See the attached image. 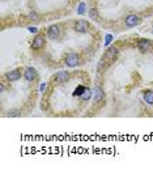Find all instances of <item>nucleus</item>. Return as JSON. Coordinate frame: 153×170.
I'll list each match as a JSON object with an SVG mask.
<instances>
[{
	"instance_id": "nucleus-1",
	"label": "nucleus",
	"mask_w": 153,
	"mask_h": 170,
	"mask_svg": "<svg viewBox=\"0 0 153 170\" xmlns=\"http://www.w3.org/2000/svg\"><path fill=\"white\" fill-rule=\"evenodd\" d=\"M69 77H71V75L68 74L67 71H59V72H56L53 76V82L55 85L64 84V82H67L69 80Z\"/></svg>"
},
{
	"instance_id": "nucleus-2",
	"label": "nucleus",
	"mask_w": 153,
	"mask_h": 170,
	"mask_svg": "<svg viewBox=\"0 0 153 170\" xmlns=\"http://www.w3.org/2000/svg\"><path fill=\"white\" fill-rule=\"evenodd\" d=\"M64 63H65L67 67H71V68L77 67V65L80 64V58H79V55H77L76 53H69L64 58Z\"/></svg>"
},
{
	"instance_id": "nucleus-3",
	"label": "nucleus",
	"mask_w": 153,
	"mask_h": 170,
	"mask_svg": "<svg viewBox=\"0 0 153 170\" xmlns=\"http://www.w3.org/2000/svg\"><path fill=\"white\" fill-rule=\"evenodd\" d=\"M62 33V28L59 26V25H51V26L47 28V37L50 39H56L59 38V35Z\"/></svg>"
},
{
	"instance_id": "nucleus-4",
	"label": "nucleus",
	"mask_w": 153,
	"mask_h": 170,
	"mask_svg": "<svg viewBox=\"0 0 153 170\" xmlns=\"http://www.w3.org/2000/svg\"><path fill=\"white\" fill-rule=\"evenodd\" d=\"M73 29L77 33H86L89 29V24L85 20H77L73 25Z\"/></svg>"
},
{
	"instance_id": "nucleus-5",
	"label": "nucleus",
	"mask_w": 153,
	"mask_h": 170,
	"mask_svg": "<svg viewBox=\"0 0 153 170\" xmlns=\"http://www.w3.org/2000/svg\"><path fill=\"white\" fill-rule=\"evenodd\" d=\"M44 46V37L42 34L35 35L34 39L32 41V49L33 50H41Z\"/></svg>"
},
{
	"instance_id": "nucleus-6",
	"label": "nucleus",
	"mask_w": 153,
	"mask_h": 170,
	"mask_svg": "<svg viewBox=\"0 0 153 170\" xmlns=\"http://www.w3.org/2000/svg\"><path fill=\"white\" fill-rule=\"evenodd\" d=\"M136 47H137L139 51H141V53H147V51H149L150 47H152V41H149V39H139L137 43H136Z\"/></svg>"
},
{
	"instance_id": "nucleus-7",
	"label": "nucleus",
	"mask_w": 153,
	"mask_h": 170,
	"mask_svg": "<svg viewBox=\"0 0 153 170\" xmlns=\"http://www.w3.org/2000/svg\"><path fill=\"white\" fill-rule=\"evenodd\" d=\"M118 54H119V50H118V47H110V49H107V51L105 53V60H109V62H114L115 59H117Z\"/></svg>"
},
{
	"instance_id": "nucleus-8",
	"label": "nucleus",
	"mask_w": 153,
	"mask_h": 170,
	"mask_svg": "<svg viewBox=\"0 0 153 170\" xmlns=\"http://www.w3.org/2000/svg\"><path fill=\"white\" fill-rule=\"evenodd\" d=\"M37 76H38V72L33 67H29L24 71V79L26 80V81H33V80L37 79Z\"/></svg>"
},
{
	"instance_id": "nucleus-9",
	"label": "nucleus",
	"mask_w": 153,
	"mask_h": 170,
	"mask_svg": "<svg viewBox=\"0 0 153 170\" xmlns=\"http://www.w3.org/2000/svg\"><path fill=\"white\" fill-rule=\"evenodd\" d=\"M124 22H126V26L133 28V26H136V25H139L140 17H139L137 15H128L126 17V20H124Z\"/></svg>"
},
{
	"instance_id": "nucleus-10",
	"label": "nucleus",
	"mask_w": 153,
	"mask_h": 170,
	"mask_svg": "<svg viewBox=\"0 0 153 170\" xmlns=\"http://www.w3.org/2000/svg\"><path fill=\"white\" fill-rule=\"evenodd\" d=\"M5 79L8 81H17V80L21 79V72L20 69H13V71H9L8 74L5 75Z\"/></svg>"
},
{
	"instance_id": "nucleus-11",
	"label": "nucleus",
	"mask_w": 153,
	"mask_h": 170,
	"mask_svg": "<svg viewBox=\"0 0 153 170\" xmlns=\"http://www.w3.org/2000/svg\"><path fill=\"white\" fill-rule=\"evenodd\" d=\"M93 97H94V102L100 103V102H102L103 98H105V93H103V90L100 86H97V88L93 90Z\"/></svg>"
},
{
	"instance_id": "nucleus-12",
	"label": "nucleus",
	"mask_w": 153,
	"mask_h": 170,
	"mask_svg": "<svg viewBox=\"0 0 153 170\" xmlns=\"http://www.w3.org/2000/svg\"><path fill=\"white\" fill-rule=\"evenodd\" d=\"M143 97H144V101L148 105H153V90H145Z\"/></svg>"
},
{
	"instance_id": "nucleus-13",
	"label": "nucleus",
	"mask_w": 153,
	"mask_h": 170,
	"mask_svg": "<svg viewBox=\"0 0 153 170\" xmlns=\"http://www.w3.org/2000/svg\"><path fill=\"white\" fill-rule=\"evenodd\" d=\"M85 90H86V88L84 86V85H77L76 89H75L73 93H72V96H73V97H81L82 93H84Z\"/></svg>"
},
{
	"instance_id": "nucleus-14",
	"label": "nucleus",
	"mask_w": 153,
	"mask_h": 170,
	"mask_svg": "<svg viewBox=\"0 0 153 170\" xmlns=\"http://www.w3.org/2000/svg\"><path fill=\"white\" fill-rule=\"evenodd\" d=\"M92 96H93V92H92V89L86 88V90L84 92V93H82V96H81V100L84 101V102H88V101H90Z\"/></svg>"
},
{
	"instance_id": "nucleus-15",
	"label": "nucleus",
	"mask_w": 153,
	"mask_h": 170,
	"mask_svg": "<svg viewBox=\"0 0 153 170\" xmlns=\"http://www.w3.org/2000/svg\"><path fill=\"white\" fill-rule=\"evenodd\" d=\"M8 115L9 118H18L21 117V111L20 110H17V109H13V110H11V111H8Z\"/></svg>"
},
{
	"instance_id": "nucleus-16",
	"label": "nucleus",
	"mask_w": 153,
	"mask_h": 170,
	"mask_svg": "<svg viewBox=\"0 0 153 170\" xmlns=\"http://www.w3.org/2000/svg\"><path fill=\"white\" fill-rule=\"evenodd\" d=\"M86 12V5L85 3H80L79 7H77V15H84Z\"/></svg>"
},
{
	"instance_id": "nucleus-17",
	"label": "nucleus",
	"mask_w": 153,
	"mask_h": 170,
	"mask_svg": "<svg viewBox=\"0 0 153 170\" xmlns=\"http://www.w3.org/2000/svg\"><path fill=\"white\" fill-rule=\"evenodd\" d=\"M89 17H90L92 20H97V18H98V12H97V9H92V11L89 12Z\"/></svg>"
},
{
	"instance_id": "nucleus-18",
	"label": "nucleus",
	"mask_w": 153,
	"mask_h": 170,
	"mask_svg": "<svg viewBox=\"0 0 153 170\" xmlns=\"http://www.w3.org/2000/svg\"><path fill=\"white\" fill-rule=\"evenodd\" d=\"M113 38H114V37H113L111 34H107V35H106V38H105V46H109V45L111 43Z\"/></svg>"
},
{
	"instance_id": "nucleus-19",
	"label": "nucleus",
	"mask_w": 153,
	"mask_h": 170,
	"mask_svg": "<svg viewBox=\"0 0 153 170\" xmlns=\"http://www.w3.org/2000/svg\"><path fill=\"white\" fill-rule=\"evenodd\" d=\"M28 30H29L30 33H38V29L34 28V26H29V28H28Z\"/></svg>"
},
{
	"instance_id": "nucleus-20",
	"label": "nucleus",
	"mask_w": 153,
	"mask_h": 170,
	"mask_svg": "<svg viewBox=\"0 0 153 170\" xmlns=\"http://www.w3.org/2000/svg\"><path fill=\"white\" fill-rule=\"evenodd\" d=\"M44 88H46V84H44V82H43V84H42L41 86H39V92H41V93H42V92H43V89H44Z\"/></svg>"
},
{
	"instance_id": "nucleus-21",
	"label": "nucleus",
	"mask_w": 153,
	"mask_h": 170,
	"mask_svg": "<svg viewBox=\"0 0 153 170\" xmlns=\"http://www.w3.org/2000/svg\"><path fill=\"white\" fill-rule=\"evenodd\" d=\"M4 89H5V86H4V84H0V93H3Z\"/></svg>"
},
{
	"instance_id": "nucleus-22",
	"label": "nucleus",
	"mask_w": 153,
	"mask_h": 170,
	"mask_svg": "<svg viewBox=\"0 0 153 170\" xmlns=\"http://www.w3.org/2000/svg\"><path fill=\"white\" fill-rule=\"evenodd\" d=\"M152 33H153V28H152Z\"/></svg>"
}]
</instances>
